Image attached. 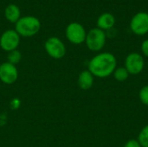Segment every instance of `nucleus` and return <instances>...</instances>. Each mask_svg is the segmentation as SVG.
Masks as SVG:
<instances>
[{"label": "nucleus", "mask_w": 148, "mask_h": 147, "mask_svg": "<svg viewBox=\"0 0 148 147\" xmlns=\"http://www.w3.org/2000/svg\"><path fill=\"white\" fill-rule=\"evenodd\" d=\"M97 28L101 29V30H109L111 29L115 24V17L113 14L109 12L102 13L97 18Z\"/></svg>", "instance_id": "9d476101"}, {"label": "nucleus", "mask_w": 148, "mask_h": 147, "mask_svg": "<svg viewBox=\"0 0 148 147\" xmlns=\"http://www.w3.org/2000/svg\"><path fill=\"white\" fill-rule=\"evenodd\" d=\"M117 68V60L114 55L102 52L95 55L88 62V70L98 78H106L113 75Z\"/></svg>", "instance_id": "f257e3e1"}, {"label": "nucleus", "mask_w": 148, "mask_h": 147, "mask_svg": "<svg viewBox=\"0 0 148 147\" xmlns=\"http://www.w3.org/2000/svg\"><path fill=\"white\" fill-rule=\"evenodd\" d=\"M139 98L142 104L148 107V85L144 86L139 93Z\"/></svg>", "instance_id": "dca6fc26"}, {"label": "nucleus", "mask_w": 148, "mask_h": 147, "mask_svg": "<svg viewBox=\"0 0 148 147\" xmlns=\"http://www.w3.org/2000/svg\"><path fill=\"white\" fill-rule=\"evenodd\" d=\"M130 29L137 36H144L148 33V13L140 11L131 19Z\"/></svg>", "instance_id": "6e6552de"}, {"label": "nucleus", "mask_w": 148, "mask_h": 147, "mask_svg": "<svg viewBox=\"0 0 148 147\" xmlns=\"http://www.w3.org/2000/svg\"><path fill=\"white\" fill-rule=\"evenodd\" d=\"M144 67L145 60L140 53L133 52L127 55L125 59V68L129 75H139L143 71Z\"/></svg>", "instance_id": "0eeeda50"}, {"label": "nucleus", "mask_w": 148, "mask_h": 147, "mask_svg": "<svg viewBox=\"0 0 148 147\" xmlns=\"http://www.w3.org/2000/svg\"><path fill=\"white\" fill-rule=\"evenodd\" d=\"M94 78H95V76L88 69L82 71L79 74L78 80H77L79 88L82 90L90 89L94 84Z\"/></svg>", "instance_id": "9b49d317"}, {"label": "nucleus", "mask_w": 148, "mask_h": 147, "mask_svg": "<svg viewBox=\"0 0 148 147\" xmlns=\"http://www.w3.org/2000/svg\"><path fill=\"white\" fill-rule=\"evenodd\" d=\"M18 78V70L16 65L8 62L0 65V81L3 84L11 85L16 81Z\"/></svg>", "instance_id": "1a4fd4ad"}, {"label": "nucleus", "mask_w": 148, "mask_h": 147, "mask_svg": "<svg viewBox=\"0 0 148 147\" xmlns=\"http://www.w3.org/2000/svg\"><path fill=\"white\" fill-rule=\"evenodd\" d=\"M124 147H141V146L138 139H130L125 144Z\"/></svg>", "instance_id": "a211bd4d"}, {"label": "nucleus", "mask_w": 148, "mask_h": 147, "mask_svg": "<svg viewBox=\"0 0 148 147\" xmlns=\"http://www.w3.org/2000/svg\"><path fill=\"white\" fill-rule=\"evenodd\" d=\"M21 60H22V54L18 49H15V50L8 52V55H7L8 62L13 65H16L20 62Z\"/></svg>", "instance_id": "4468645a"}, {"label": "nucleus", "mask_w": 148, "mask_h": 147, "mask_svg": "<svg viewBox=\"0 0 148 147\" xmlns=\"http://www.w3.org/2000/svg\"><path fill=\"white\" fill-rule=\"evenodd\" d=\"M113 75L116 81L122 82V81H125L126 80L128 79L129 73L127 72V70L126 69L125 67H120V68H115V70L113 73Z\"/></svg>", "instance_id": "ddd939ff"}, {"label": "nucleus", "mask_w": 148, "mask_h": 147, "mask_svg": "<svg viewBox=\"0 0 148 147\" xmlns=\"http://www.w3.org/2000/svg\"><path fill=\"white\" fill-rule=\"evenodd\" d=\"M66 38L72 44L79 45L85 42L87 31L82 24L77 22L70 23L65 29Z\"/></svg>", "instance_id": "39448f33"}, {"label": "nucleus", "mask_w": 148, "mask_h": 147, "mask_svg": "<svg viewBox=\"0 0 148 147\" xmlns=\"http://www.w3.org/2000/svg\"><path fill=\"white\" fill-rule=\"evenodd\" d=\"M4 16L10 23H16L21 18L20 8L15 3H10L4 10Z\"/></svg>", "instance_id": "f8f14e48"}, {"label": "nucleus", "mask_w": 148, "mask_h": 147, "mask_svg": "<svg viewBox=\"0 0 148 147\" xmlns=\"http://www.w3.org/2000/svg\"><path fill=\"white\" fill-rule=\"evenodd\" d=\"M140 49H141V52H142L143 55L146 57H148V39L143 41V42L141 43Z\"/></svg>", "instance_id": "f3484780"}, {"label": "nucleus", "mask_w": 148, "mask_h": 147, "mask_svg": "<svg viewBox=\"0 0 148 147\" xmlns=\"http://www.w3.org/2000/svg\"><path fill=\"white\" fill-rule=\"evenodd\" d=\"M106 41L107 35L105 31L96 27L91 29L88 32H87L85 43L89 50L94 52H99L104 48Z\"/></svg>", "instance_id": "7ed1b4c3"}, {"label": "nucleus", "mask_w": 148, "mask_h": 147, "mask_svg": "<svg viewBox=\"0 0 148 147\" xmlns=\"http://www.w3.org/2000/svg\"><path fill=\"white\" fill-rule=\"evenodd\" d=\"M21 36L15 29H7L0 36V47L5 52L17 49Z\"/></svg>", "instance_id": "423d86ee"}, {"label": "nucleus", "mask_w": 148, "mask_h": 147, "mask_svg": "<svg viewBox=\"0 0 148 147\" xmlns=\"http://www.w3.org/2000/svg\"><path fill=\"white\" fill-rule=\"evenodd\" d=\"M46 53L55 60H60L66 55V46L63 42L56 36L49 37L44 43Z\"/></svg>", "instance_id": "20e7f679"}, {"label": "nucleus", "mask_w": 148, "mask_h": 147, "mask_svg": "<svg viewBox=\"0 0 148 147\" xmlns=\"http://www.w3.org/2000/svg\"><path fill=\"white\" fill-rule=\"evenodd\" d=\"M15 24V30L23 37H31L36 35L42 26L40 20L34 16H21Z\"/></svg>", "instance_id": "f03ea898"}, {"label": "nucleus", "mask_w": 148, "mask_h": 147, "mask_svg": "<svg viewBox=\"0 0 148 147\" xmlns=\"http://www.w3.org/2000/svg\"><path fill=\"white\" fill-rule=\"evenodd\" d=\"M138 141L141 147H148V125L145 126L139 133Z\"/></svg>", "instance_id": "2eb2a0df"}]
</instances>
